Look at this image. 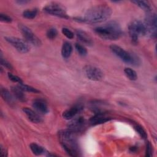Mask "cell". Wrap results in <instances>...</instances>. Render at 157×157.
I'll return each mask as SVG.
<instances>
[{"label":"cell","instance_id":"d4e9b609","mask_svg":"<svg viewBox=\"0 0 157 157\" xmlns=\"http://www.w3.org/2000/svg\"><path fill=\"white\" fill-rule=\"evenodd\" d=\"M134 128L135 131L138 133V134L140 136V137L143 139H146L147 137V134L145 129L139 124H135L134 126Z\"/></svg>","mask_w":157,"mask_h":157},{"label":"cell","instance_id":"6da1fadb","mask_svg":"<svg viewBox=\"0 0 157 157\" xmlns=\"http://www.w3.org/2000/svg\"><path fill=\"white\" fill-rule=\"evenodd\" d=\"M112 13V9L109 6L105 4H100L91 7L86 11L83 17L75 18V20L90 24L100 23L108 20Z\"/></svg>","mask_w":157,"mask_h":157},{"label":"cell","instance_id":"ba28073f","mask_svg":"<svg viewBox=\"0 0 157 157\" xmlns=\"http://www.w3.org/2000/svg\"><path fill=\"white\" fill-rule=\"evenodd\" d=\"M18 28L27 42H29L36 47L41 45L42 42L40 39L31 31L30 28L23 24H19Z\"/></svg>","mask_w":157,"mask_h":157},{"label":"cell","instance_id":"ffe728a7","mask_svg":"<svg viewBox=\"0 0 157 157\" xmlns=\"http://www.w3.org/2000/svg\"><path fill=\"white\" fill-rule=\"evenodd\" d=\"M29 148L33 153V154H34L35 155H41L46 152L44 147L36 143L31 144L29 145Z\"/></svg>","mask_w":157,"mask_h":157},{"label":"cell","instance_id":"8fae6325","mask_svg":"<svg viewBox=\"0 0 157 157\" xmlns=\"http://www.w3.org/2000/svg\"><path fill=\"white\" fill-rule=\"evenodd\" d=\"M85 125V120L82 117L73 118L69 123L67 127L68 129L76 134L83 130Z\"/></svg>","mask_w":157,"mask_h":157},{"label":"cell","instance_id":"7a4b0ae2","mask_svg":"<svg viewBox=\"0 0 157 157\" xmlns=\"http://www.w3.org/2000/svg\"><path fill=\"white\" fill-rule=\"evenodd\" d=\"M75 133L69 129H63L58 132L60 143L65 151L71 156H78L80 150Z\"/></svg>","mask_w":157,"mask_h":157},{"label":"cell","instance_id":"9c48e42d","mask_svg":"<svg viewBox=\"0 0 157 157\" xmlns=\"http://www.w3.org/2000/svg\"><path fill=\"white\" fill-rule=\"evenodd\" d=\"M4 39L9 44L21 53H26L29 50V47L26 40L13 36H7Z\"/></svg>","mask_w":157,"mask_h":157},{"label":"cell","instance_id":"e575fe53","mask_svg":"<svg viewBox=\"0 0 157 157\" xmlns=\"http://www.w3.org/2000/svg\"><path fill=\"white\" fill-rule=\"evenodd\" d=\"M136 150H137V147H135V146L131 147H130V148H129V151H130L131 152H132V153L136 151Z\"/></svg>","mask_w":157,"mask_h":157},{"label":"cell","instance_id":"2e32d148","mask_svg":"<svg viewBox=\"0 0 157 157\" xmlns=\"http://www.w3.org/2000/svg\"><path fill=\"white\" fill-rule=\"evenodd\" d=\"M76 35L77 38L84 44L90 46L93 44V41L91 37L85 31L82 29L76 30Z\"/></svg>","mask_w":157,"mask_h":157},{"label":"cell","instance_id":"83f0119b","mask_svg":"<svg viewBox=\"0 0 157 157\" xmlns=\"http://www.w3.org/2000/svg\"><path fill=\"white\" fill-rule=\"evenodd\" d=\"M62 33L68 39H72L74 38V33L71 31L69 29L67 28H62Z\"/></svg>","mask_w":157,"mask_h":157},{"label":"cell","instance_id":"836d02e7","mask_svg":"<svg viewBox=\"0 0 157 157\" xmlns=\"http://www.w3.org/2000/svg\"><path fill=\"white\" fill-rule=\"evenodd\" d=\"M18 4H26V3H28L29 1H26V0H19V1H16Z\"/></svg>","mask_w":157,"mask_h":157},{"label":"cell","instance_id":"484cf974","mask_svg":"<svg viewBox=\"0 0 157 157\" xmlns=\"http://www.w3.org/2000/svg\"><path fill=\"white\" fill-rule=\"evenodd\" d=\"M75 48L77 53L80 55L83 56L86 55L87 50H86V48L83 45H82V44H78V43H76L75 44Z\"/></svg>","mask_w":157,"mask_h":157},{"label":"cell","instance_id":"8992f818","mask_svg":"<svg viewBox=\"0 0 157 157\" xmlns=\"http://www.w3.org/2000/svg\"><path fill=\"white\" fill-rule=\"evenodd\" d=\"M146 30V36L152 39H155L156 37V15L155 13L151 12H147V15L144 22Z\"/></svg>","mask_w":157,"mask_h":157},{"label":"cell","instance_id":"4316f807","mask_svg":"<svg viewBox=\"0 0 157 157\" xmlns=\"http://www.w3.org/2000/svg\"><path fill=\"white\" fill-rule=\"evenodd\" d=\"M57 35H58V31L55 28H51L48 29L46 33V36L47 38L51 40L55 39Z\"/></svg>","mask_w":157,"mask_h":157},{"label":"cell","instance_id":"44dd1931","mask_svg":"<svg viewBox=\"0 0 157 157\" xmlns=\"http://www.w3.org/2000/svg\"><path fill=\"white\" fill-rule=\"evenodd\" d=\"M132 2L135 4L136 5L139 6L140 9H142V10H144L147 12H149L151 10V6L148 1L136 0V1H132Z\"/></svg>","mask_w":157,"mask_h":157},{"label":"cell","instance_id":"603a6c76","mask_svg":"<svg viewBox=\"0 0 157 157\" xmlns=\"http://www.w3.org/2000/svg\"><path fill=\"white\" fill-rule=\"evenodd\" d=\"M37 14V9H28L23 11V17L27 19H33L36 17Z\"/></svg>","mask_w":157,"mask_h":157},{"label":"cell","instance_id":"9a60e30c","mask_svg":"<svg viewBox=\"0 0 157 157\" xmlns=\"http://www.w3.org/2000/svg\"><path fill=\"white\" fill-rule=\"evenodd\" d=\"M23 111L31 122L34 123H39L42 121V119L40 116L32 109L28 107H24L23 109Z\"/></svg>","mask_w":157,"mask_h":157},{"label":"cell","instance_id":"e0dca14e","mask_svg":"<svg viewBox=\"0 0 157 157\" xmlns=\"http://www.w3.org/2000/svg\"><path fill=\"white\" fill-rule=\"evenodd\" d=\"M1 95L4 101H6L10 106H14L15 98L7 88L2 87L1 88Z\"/></svg>","mask_w":157,"mask_h":157},{"label":"cell","instance_id":"4fadbf2b","mask_svg":"<svg viewBox=\"0 0 157 157\" xmlns=\"http://www.w3.org/2000/svg\"><path fill=\"white\" fill-rule=\"evenodd\" d=\"M32 105L33 108L40 114H46L48 112L47 104L45 101L42 99L37 98L34 99Z\"/></svg>","mask_w":157,"mask_h":157},{"label":"cell","instance_id":"d6986e66","mask_svg":"<svg viewBox=\"0 0 157 157\" xmlns=\"http://www.w3.org/2000/svg\"><path fill=\"white\" fill-rule=\"evenodd\" d=\"M72 52V46L69 42H64L61 48V55L63 58L67 59L70 57Z\"/></svg>","mask_w":157,"mask_h":157},{"label":"cell","instance_id":"d590c367","mask_svg":"<svg viewBox=\"0 0 157 157\" xmlns=\"http://www.w3.org/2000/svg\"><path fill=\"white\" fill-rule=\"evenodd\" d=\"M47 156H56V155L53 154V153H48Z\"/></svg>","mask_w":157,"mask_h":157},{"label":"cell","instance_id":"ac0fdd59","mask_svg":"<svg viewBox=\"0 0 157 157\" xmlns=\"http://www.w3.org/2000/svg\"><path fill=\"white\" fill-rule=\"evenodd\" d=\"M11 90L15 99L22 102L26 101V98L24 93V91L22 90L18 86H12L11 88Z\"/></svg>","mask_w":157,"mask_h":157},{"label":"cell","instance_id":"30bf717a","mask_svg":"<svg viewBox=\"0 0 157 157\" xmlns=\"http://www.w3.org/2000/svg\"><path fill=\"white\" fill-rule=\"evenodd\" d=\"M84 72L86 77L93 81H100L104 78L103 72L98 67L87 65L84 67Z\"/></svg>","mask_w":157,"mask_h":157},{"label":"cell","instance_id":"277c9868","mask_svg":"<svg viewBox=\"0 0 157 157\" xmlns=\"http://www.w3.org/2000/svg\"><path fill=\"white\" fill-rule=\"evenodd\" d=\"M110 49L117 57L127 64L137 66L140 63V59L136 55L128 52L118 45L112 44L110 46Z\"/></svg>","mask_w":157,"mask_h":157},{"label":"cell","instance_id":"cb8c5ba5","mask_svg":"<svg viewBox=\"0 0 157 157\" xmlns=\"http://www.w3.org/2000/svg\"><path fill=\"white\" fill-rule=\"evenodd\" d=\"M22 90H23L24 91H26V92H29V93H39V90H38L37 88H34L31 86L26 85L25 83H18V85Z\"/></svg>","mask_w":157,"mask_h":157},{"label":"cell","instance_id":"7402d4cb","mask_svg":"<svg viewBox=\"0 0 157 157\" xmlns=\"http://www.w3.org/2000/svg\"><path fill=\"white\" fill-rule=\"evenodd\" d=\"M124 72L126 77L131 80H136L137 78V75L136 72L130 67H126L124 69Z\"/></svg>","mask_w":157,"mask_h":157},{"label":"cell","instance_id":"3957f363","mask_svg":"<svg viewBox=\"0 0 157 157\" xmlns=\"http://www.w3.org/2000/svg\"><path fill=\"white\" fill-rule=\"evenodd\" d=\"M94 32L101 38L110 40L119 39L123 33L120 25L115 21H111L102 26L96 27Z\"/></svg>","mask_w":157,"mask_h":157},{"label":"cell","instance_id":"f546056e","mask_svg":"<svg viewBox=\"0 0 157 157\" xmlns=\"http://www.w3.org/2000/svg\"><path fill=\"white\" fill-rule=\"evenodd\" d=\"M153 154V148L151 143L147 142L146 143V149H145V156H151Z\"/></svg>","mask_w":157,"mask_h":157},{"label":"cell","instance_id":"5b68a950","mask_svg":"<svg viewBox=\"0 0 157 157\" xmlns=\"http://www.w3.org/2000/svg\"><path fill=\"white\" fill-rule=\"evenodd\" d=\"M128 33L132 43L137 44L139 37L146 35V30L144 23L138 20L131 21L128 26Z\"/></svg>","mask_w":157,"mask_h":157},{"label":"cell","instance_id":"1f68e13d","mask_svg":"<svg viewBox=\"0 0 157 157\" xmlns=\"http://www.w3.org/2000/svg\"><path fill=\"white\" fill-rule=\"evenodd\" d=\"M0 21L2 22H4V23H11L12 21V18L4 13H0Z\"/></svg>","mask_w":157,"mask_h":157},{"label":"cell","instance_id":"f1b7e54d","mask_svg":"<svg viewBox=\"0 0 157 157\" xmlns=\"http://www.w3.org/2000/svg\"><path fill=\"white\" fill-rule=\"evenodd\" d=\"M7 76H8V78H9V80H10L11 81H12L13 82L18 83H23V80L21 79V78H20L17 75H15L12 73L9 72L7 74Z\"/></svg>","mask_w":157,"mask_h":157},{"label":"cell","instance_id":"5bb4252c","mask_svg":"<svg viewBox=\"0 0 157 157\" xmlns=\"http://www.w3.org/2000/svg\"><path fill=\"white\" fill-rule=\"evenodd\" d=\"M111 119L112 118L110 117L105 115L103 113H97L90 119V123L91 125L94 126L104 123L110 121Z\"/></svg>","mask_w":157,"mask_h":157},{"label":"cell","instance_id":"d6a6232c","mask_svg":"<svg viewBox=\"0 0 157 157\" xmlns=\"http://www.w3.org/2000/svg\"><path fill=\"white\" fill-rule=\"evenodd\" d=\"M1 155L2 157H6L7 156V150L2 145H1Z\"/></svg>","mask_w":157,"mask_h":157},{"label":"cell","instance_id":"52a82bcc","mask_svg":"<svg viewBox=\"0 0 157 157\" xmlns=\"http://www.w3.org/2000/svg\"><path fill=\"white\" fill-rule=\"evenodd\" d=\"M44 11L47 13L63 18H68L69 16L65 7L58 2H50L44 7Z\"/></svg>","mask_w":157,"mask_h":157},{"label":"cell","instance_id":"7c38bea8","mask_svg":"<svg viewBox=\"0 0 157 157\" xmlns=\"http://www.w3.org/2000/svg\"><path fill=\"white\" fill-rule=\"evenodd\" d=\"M83 110V105L82 104H77L64 111L62 115L63 117L66 120H71Z\"/></svg>","mask_w":157,"mask_h":157},{"label":"cell","instance_id":"4dcf8cb0","mask_svg":"<svg viewBox=\"0 0 157 157\" xmlns=\"http://www.w3.org/2000/svg\"><path fill=\"white\" fill-rule=\"evenodd\" d=\"M1 64L4 66L5 67L7 68L8 69H12V66L11 65V64L8 61H7L6 59H4L3 57H2V52H1Z\"/></svg>","mask_w":157,"mask_h":157}]
</instances>
